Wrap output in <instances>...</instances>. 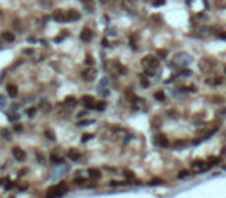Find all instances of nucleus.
Here are the masks:
<instances>
[{"instance_id": "obj_1", "label": "nucleus", "mask_w": 226, "mask_h": 198, "mask_svg": "<svg viewBox=\"0 0 226 198\" xmlns=\"http://www.w3.org/2000/svg\"><path fill=\"white\" fill-rule=\"evenodd\" d=\"M65 192H67L65 184L61 183V184H57V186H53V187L47 192V197H62Z\"/></svg>"}, {"instance_id": "obj_2", "label": "nucleus", "mask_w": 226, "mask_h": 198, "mask_svg": "<svg viewBox=\"0 0 226 198\" xmlns=\"http://www.w3.org/2000/svg\"><path fill=\"white\" fill-rule=\"evenodd\" d=\"M143 65L150 68V70H153L160 65V62H158V59L153 57V56H146V57H143Z\"/></svg>"}, {"instance_id": "obj_3", "label": "nucleus", "mask_w": 226, "mask_h": 198, "mask_svg": "<svg viewBox=\"0 0 226 198\" xmlns=\"http://www.w3.org/2000/svg\"><path fill=\"white\" fill-rule=\"evenodd\" d=\"M13 155H14V158L17 159V161H25V158H26V153L22 150V148H19V147L13 148Z\"/></svg>"}, {"instance_id": "obj_4", "label": "nucleus", "mask_w": 226, "mask_h": 198, "mask_svg": "<svg viewBox=\"0 0 226 198\" xmlns=\"http://www.w3.org/2000/svg\"><path fill=\"white\" fill-rule=\"evenodd\" d=\"M208 167H209L208 163H204V161H194L192 163V169L197 170V172H203V170H206Z\"/></svg>"}, {"instance_id": "obj_5", "label": "nucleus", "mask_w": 226, "mask_h": 198, "mask_svg": "<svg viewBox=\"0 0 226 198\" xmlns=\"http://www.w3.org/2000/svg\"><path fill=\"white\" fill-rule=\"evenodd\" d=\"M53 19L56 22H65L67 20V13H64L61 9H56L54 13H53Z\"/></svg>"}, {"instance_id": "obj_6", "label": "nucleus", "mask_w": 226, "mask_h": 198, "mask_svg": "<svg viewBox=\"0 0 226 198\" xmlns=\"http://www.w3.org/2000/svg\"><path fill=\"white\" fill-rule=\"evenodd\" d=\"M112 70L115 71L116 74H119V76H122V74H126L127 73V70L122 67L121 64H118V62H113V65H112Z\"/></svg>"}, {"instance_id": "obj_7", "label": "nucleus", "mask_w": 226, "mask_h": 198, "mask_svg": "<svg viewBox=\"0 0 226 198\" xmlns=\"http://www.w3.org/2000/svg\"><path fill=\"white\" fill-rule=\"evenodd\" d=\"M91 37H93V33H91L88 28H84L82 31H81V39H82L84 42H90Z\"/></svg>"}, {"instance_id": "obj_8", "label": "nucleus", "mask_w": 226, "mask_h": 198, "mask_svg": "<svg viewBox=\"0 0 226 198\" xmlns=\"http://www.w3.org/2000/svg\"><path fill=\"white\" fill-rule=\"evenodd\" d=\"M82 104H84V105L85 107H87V108H95V99L93 98H91V96H84L82 98Z\"/></svg>"}, {"instance_id": "obj_9", "label": "nucleus", "mask_w": 226, "mask_h": 198, "mask_svg": "<svg viewBox=\"0 0 226 198\" xmlns=\"http://www.w3.org/2000/svg\"><path fill=\"white\" fill-rule=\"evenodd\" d=\"M82 79H84V81H93V79H95V70L90 68V70L82 71Z\"/></svg>"}, {"instance_id": "obj_10", "label": "nucleus", "mask_w": 226, "mask_h": 198, "mask_svg": "<svg viewBox=\"0 0 226 198\" xmlns=\"http://www.w3.org/2000/svg\"><path fill=\"white\" fill-rule=\"evenodd\" d=\"M79 17H81V14L78 13V11H74V9H70L67 13V20H70V22L79 20Z\"/></svg>"}, {"instance_id": "obj_11", "label": "nucleus", "mask_w": 226, "mask_h": 198, "mask_svg": "<svg viewBox=\"0 0 226 198\" xmlns=\"http://www.w3.org/2000/svg\"><path fill=\"white\" fill-rule=\"evenodd\" d=\"M157 142H158L161 147H167L169 146V141H167V138H166L164 135H158L157 136Z\"/></svg>"}, {"instance_id": "obj_12", "label": "nucleus", "mask_w": 226, "mask_h": 198, "mask_svg": "<svg viewBox=\"0 0 226 198\" xmlns=\"http://www.w3.org/2000/svg\"><path fill=\"white\" fill-rule=\"evenodd\" d=\"M88 177L93 178V180L101 178V170H98V169H90V170H88Z\"/></svg>"}, {"instance_id": "obj_13", "label": "nucleus", "mask_w": 226, "mask_h": 198, "mask_svg": "<svg viewBox=\"0 0 226 198\" xmlns=\"http://www.w3.org/2000/svg\"><path fill=\"white\" fill-rule=\"evenodd\" d=\"M6 90H8V95L11 96V98H16V96H17V87H16V85L9 84V85L6 87Z\"/></svg>"}, {"instance_id": "obj_14", "label": "nucleus", "mask_w": 226, "mask_h": 198, "mask_svg": "<svg viewBox=\"0 0 226 198\" xmlns=\"http://www.w3.org/2000/svg\"><path fill=\"white\" fill-rule=\"evenodd\" d=\"M64 105H67V107H74V105H76V99L71 98V96H68L65 101H64Z\"/></svg>"}, {"instance_id": "obj_15", "label": "nucleus", "mask_w": 226, "mask_h": 198, "mask_svg": "<svg viewBox=\"0 0 226 198\" xmlns=\"http://www.w3.org/2000/svg\"><path fill=\"white\" fill-rule=\"evenodd\" d=\"M2 37H3V39L6 40V42H14V39H16L13 33H8V31H6V33H3V34H2Z\"/></svg>"}, {"instance_id": "obj_16", "label": "nucleus", "mask_w": 226, "mask_h": 198, "mask_svg": "<svg viewBox=\"0 0 226 198\" xmlns=\"http://www.w3.org/2000/svg\"><path fill=\"white\" fill-rule=\"evenodd\" d=\"M79 156H81V155H79L78 152H74V150H70V152H68V158L73 159V161H78Z\"/></svg>"}, {"instance_id": "obj_17", "label": "nucleus", "mask_w": 226, "mask_h": 198, "mask_svg": "<svg viewBox=\"0 0 226 198\" xmlns=\"http://www.w3.org/2000/svg\"><path fill=\"white\" fill-rule=\"evenodd\" d=\"M153 96H155V99H157V101H164V99H166V96H164L163 91H157Z\"/></svg>"}, {"instance_id": "obj_18", "label": "nucleus", "mask_w": 226, "mask_h": 198, "mask_svg": "<svg viewBox=\"0 0 226 198\" xmlns=\"http://www.w3.org/2000/svg\"><path fill=\"white\" fill-rule=\"evenodd\" d=\"M124 177L127 178V180H135V175H133V172H130V170H126V172H124Z\"/></svg>"}, {"instance_id": "obj_19", "label": "nucleus", "mask_w": 226, "mask_h": 198, "mask_svg": "<svg viewBox=\"0 0 226 198\" xmlns=\"http://www.w3.org/2000/svg\"><path fill=\"white\" fill-rule=\"evenodd\" d=\"M82 3H84L85 6H87V8H90V9H93V6H95L93 0H82Z\"/></svg>"}, {"instance_id": "obj_20", "label": "nucleus", "mask_w": 226, "mask_h": 198, "mask_svg": "<svg viewBox=\"0 0 226 198\" xmlns=\"http://www.w3.org/2000/svg\"><path fill=\"white\" fill-rule=\"evenodd\" d=\"M218 163V158H209V161H208V166L211 167V166H215V164Z\"/></svg>"}, {"instance_id": "obj_21", "label": "nucleus", "mask_w": 226, "mask_h": 198, "mask_svg": "<svg viewBox=\"0 0 226 198\" xmlns=\"http://www.w3.org/2000/svg\"><path fill=\"white\" fill-rule=\"evenodd\" d=\"M184 146H187L186 141H177V142H175V147H177V148H181V147H184Z\"/></svg>"}, {"instance_id": "obj_22", "label": "nucleus", "mask_w": 226, "mask_h": 198, "mask_svg": "<svg viewBox=\"0 0 226 198\" xmlns=\"http://www.w3.org/2000/svg\"><path fill=\"white\" fill-rule=\"evenodd\" d=\"M0 133L3 135V138H5V139H9V138H11V136H9V130H6V129H3L2 132H0Z\"/></svg>"}, {"instance_id": "obj_23", "label": "nucleus", "mask_w": 226, "mask_h": 198, "mask_svg": "<svg viewBox=\"0 0 226 198\" xmlns=\"http://www.w3.org/2000/svg\"><path fill=\"white\" fill-rule=\"evenodd\" d=\"M191 172H189V170H181V172H180V175H178V178H186L187 177V175H189Z\"/></svg>"}, {"instance_id": "obj_24", "label": "nucleus", "mask_w": 226, "mask_h": 198, "mask_svg": "<svg viewBox=\"0 0 226 198\" xmlns=\"http://www.w3.org/2000/svg\"><path fill=\"white\" fill-rule=\"evenodd\" d=\"M95 108H98V110H104V108H105V102H99V104H95Z\"/></svg>"}, {"instance_id": "obj_25", "label": "nucleus", "mask_w": 226, "mask_h": 198, "mask_svg": "<svg viewBox=\"0 0 226 198\" xmlns=\"http://www.w3.org/2000/svg\"><path fill=\"white\" fill-rule=\"evenodd\" d=\"M164 0H153V6H163Z\"/></svg>"}, {"instance_id": "obj_26", "label": "nucleus", "mask_w": 226, "mask_h": 198, "mask_svg": "<svg viewBox=\"0 0 226 198\" xmlns=\"http://www.w3.org/2000/svg\"><path fill=\"white\" fill-rule=\"evenodd\" d=\"M45 135H47V138H48V139H54V133H53V132L47 130V132H45Z\"/></svg>"}, {"instance_id": "obj_27", "label": "nucleus", "mask_w": 226, "mask_h": 198, "mask_svg": "<svg viewBox=\"0 0 226 198\" xmlns=\"http://www.w3.org/2000/svg\"><path fill=\"white\" fill-rule=\"evenodd\" d=\"M158 56L164 59L166 56H167V51H166V50H160V51H158Z\"/></svg>"}, {"instance_id": "obj_28", "label": "nucleus", "mask_w": 226, "mask_h": 198, "mask_svg": "<svg viewBox=\"0 0 226 198\" xmlns=\"http://www.w3.org/2000/svg\"><path fill=\"white\" fill-rule=\"evenodd\" d=\"M85 64H87V65H93V57L87 56V57H85Z\"/></svg>"}, {"instance_id": "obj_29", "label": "nucleus", "mask_w": 226, "mask_h": 198, "mask_svg": "<svg viewBox=\"0 0 226 198\" xmlns=\"http://www.w3.org/2000/svg\"><path fill=\"white\" fill-rule=\"evenodd\" d=\"M51 159H53V163H61L62 161V158H59V156H56V155H51Z\"/></svg>"}, {"instance_id": "obj_30", "label": "nucleus", "mask_w": 226, "mask_h": 198, "mask_svg": "<svg viewBox=\"0 0 226 198\" xmlns=\"http://www.w3.org/2000/svg\"><path fill=\"white\" fill-rule=\"evenodd\" d=\"M110 186H124V183H121V181H110Z\"/></svg>"}, {"instance_id": "obj_31", "label": "nucleus", "mask_w": 226, "mask_h": 198, "mask_svg": "<svg viewBox=\"0 0 226 198\" xmlns=\"http://www.w3.org/2000/svg\"><path fill=\"white\" fill-rule=\"evenodd\" d=\"M74 183H76V184H84L85 180L84 178H74Z\"/></svg>"}, {"instance_id": "obj_32", "label": "nucleus", "mask_w": 226, "mask_h": 198, "mask_svg": "<svg viewBox=\"0 0 226 198\" xmlns=\"http://www.w3.org/2000/svg\"><path fill=\"white\" fill-rule=\"evenodd\" d=\"M88 139H91V135H88V133H85V135H84V138H82V141L85 142V141H88Z\"/></svg>"}, {"instance_id": "obj_33", "label": "nucleus", "mask_w": 226, "mask_h": 198, "mask_svg": "<svg viewBox=\"0 0 226 198\" xmlns=\"http://www.w3.org/2000/svg\"><path fill=\"white\" fill-rule=\"evenodd\" d=\"M34 113H36V108H30V110H28V115H30V116H34Z\"/></svg>"}, {"instance_id": "obj_34", "label": "nucleus", "mask_w": 226, "mask_h": 198, "mask_svg": "<svg viewBox=\"0 0 226 198\" xmlns=\"http://www.w3.org/2000/svg\"><path fill=\"white\" fill-rule=\"evenodd\" d=\"M218 37H220V39H223V40H226V33H220Z\"/></svg>"}, {"instance_id": "obj_35", "label": "nucleus", "mask_w": 226, "mask_h": 198, "mask_svg": "<svg viewBox=\"0 0 226 198\" xmlns=\"http://www.w3.org/2000/svg\"><path fill=\"white\" fill-rule=\"evenodd\" d=\"M161 183V180H153V181H150V184H160Z\"/></svg>"}, {"instance_id": "obj_36", "label": "nucleus", "mask_w": 226, "mask_h": 198, "mask_svg": "<svg viewBox=\"0 0 226 198\" xmlns=\"http://www.w3.org/2000/svg\"><path fill=\"white\" fill-rule=\"evenodd\" d=\"M16 130L20 132V130H22V125H19V124H17V125H16Z\"/></svg>"}, {"instance_id": "obj_37", "label": "nucleus", "mask_w": 226, "mask_h": 198, "mask_svg": "<svg viewBox=\"0 0 226 198\" xmlns=\"http://www.w3.org/2000/svg\"><path fill=\"white\" fill-rule=\"evenodd\" d=\"M5 183H6V180H5V178H0V184H5Z\"/></svg>"}]
</instances>
